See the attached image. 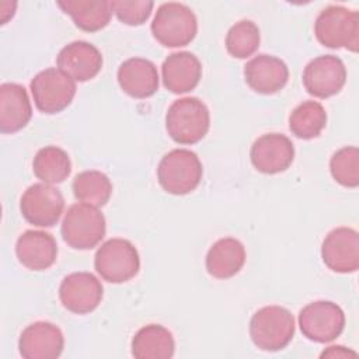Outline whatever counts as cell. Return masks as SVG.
I'll use <instances>...</instances> for the list:
<instances>
[{
	"mask_svg": "<svg viewBox=\"0 0 359 359\" xmlns=\"http://www.w3.org/2000/svg\"><path fill=\"white\" fill-rule=\"evenodd\" d=\"M210 126V114L206 104L196 97L175 100L165 115V128L170 137L180 144H195L205 137Z\"/></svg>",
	"mask_w": 359,
	"mask_h": 359,
	"instance_id": "cell-1",
	"label": "cell"
},
{
	"mask_svg": "<svg viewBox=\"0 0 359 359\" xmlns=\"http://www.w3.org/2000/svg\"><path fill=\"white\" fill-rule=\"evenodd\" d=\"M294 335L293 314L280 306H265L250 320V337L254 345L266 352L286 348Z\"/></svg>",
	"mask_w": 359,
	"mask_h": 359,
	"instance_id": "cell-2",
	"label": "cell"
},
{
	"mask_svg": "<svg viewBox=\"0 0 359 359\" xmlns=\"http://www.w3.org/2000/svg\"><path fill=\"white\" fill-rule=\"evenodd\" d=\"M314 34L327 48L358 52L359 14L342 6H328L316 18Z\"/></svg>",
	"mask_w": 359,
	"mask_h": 359,
	"instance_id": "cell-3",
	"label": "cell"
},
{
	"mask_svg": "<svg viewBox=\"0 0 359 359\" xmlns=\"http://www.w3.org/2000/svg\"><path fill=\"white\" fill-rule=\"evenodd\" d=\"M202 172L199 157L188 149L168 151L157 167L158 184L171 195H187L192 192L199 185Z\"/></svg>",
	"mask_w": 359,
	"mask_h": 359,
	"instance_id": "cell-4",
	"label": "cell"
},
{
	"mask_svg": "<svg viewBox=\"0 0 359 359\" xmlns=\"http://www.w3.org/2000/svg\"><path fill=\"white\" fill-rule=\"evenodd\" d=\"M198 32L195 13L182 3H163L153 18L151 34L167 48L185 46L194 41Z\"/></svg>",
	"mask_w": 359,
	"mask_h": 359,
	"instance_id": "cell-5",
	"label": "cell"
},
{
	"mask_svg": "<svg viewBox=\"0 0 359 359\" xmlns=\"http://www.w3.org/2000/svg\"><path fill=\"white\" fill-rule=\"evenodd\" d=\"M104 215L95 206L74 203L65 213L60 233L65 243L74 250H91L105 236Z\"/></svg>",
	"mask_w": 359,
	"mask_h": 359,
	"instance_id": "cell-6",
	"label": "cell"
},
{
	"mask_svg": "<svg viewBox=\"0 0 359 359\" xmlns=\"http://www.w3.org/2000/svg\"><path fill=\"white\" fill-rule=\"evenodd\" d=\"M97 273L109 283H123L135 278L140 269L136 247L125 238H109L95 252Z\"/></svg>",
	"mask_w": 359,
	"mask_h": 359,
	"instance_id": "cell-7",
	"label": "cell"
},
{
	"mask_svg": "<svg viewBox=\"0 0 359 359\" xmlns=\"http://www.w3.org/2000/svg\"><path fill=\"white\" fill-rule=\"evenodd\" d=\"M299 327L302 334L310 341L318 344L331 342L344 331L345 314L334 302H311L300 310Z\"/></svg>",
	"mask_w": 359,
	"mask_h": 359,
	"instance_id": "cell-8",
	"label": "cell"
},
{
	"mask_svg": "<svg viewBox=\"0 0 359 359\" xmlns=\"http://www.w3.org/2000/svg\"><path fill=\"white\" fill-rule=\"evenodd\" d=\"M29 88L36 108L45 114H57L67 108L77 90L76 81L55 67L39 72L31 80Z\"/></svg>",
	"mask_w": 359,
	"mask_h": 359,
	"instance_id": "cell-9",
	"label": "cell"
},
{
	"mask_svg": "<svg viewBox=\"0 0 359 359\" xmlns=\"http://www.w3.org/2000/svg\"><path fill=\"white\" fill-rule=\"evenodd\" d=\"M65 208V199L59 189L49 184H34L25 189L20 201L24 219L38 227L55 226Z\"/></svg>",
	"mask_w": 359,
	"mask_h": 359,
	"instance_id": "cell-10",
	"label": "cell"
},
{
	"mask_svg": "<svg viewBox=\"0 0 359 359\" xmlns=\"http://www.w3.org/2000/svg\"><path fill=\"white\" fill-rule=\"evenodd\" d=\"M346 81V67L334 55H321L310 60L303 70V86L310 95L328 98L338 94Z\"/></svg>",
	"mask_w": 359,
	"mask_h": 359,
	"instance_id": "cell-11",
	"label": "cell"
},
{
	"mask_svg": "<svg viewBox=\"0 0 359 359\" xmlns=\"http://www.w3.org/2000/svg\"><path fill=\"white\" fill-rule=\"evenodd\" d=\"M101 282L90 272H73L63 278L59 286V299L65 309L76 314L94 311L102 300Z\"/></svg>",
	"mask_w": 359,
	"mask_h": 359,
	"instance_id": "cell-12",
	"label": "cell"
},
{
	"mask_svg": "<svg viewBox=\"0 0 359 359\" xmlns=\"http://www.w3.org/2000/svg\"><path fill=\"white\" fill-rule=\"evenodd\" d=\"M321 258L328 269L351 273L359 268V234L351 227L331 230L321 245Z\"/></svg>",
	"mask_w": 359,
	"mask_h": 359,
	"instance_id": "cell-13",
	"label": "cell"
},
{
	"mask_svg": "<svg viewBox=\"0 0 359 359\" xmlns=\"http://www.w3.org/2000/svg\"><path fill=\"white\" fill-rule=\"evenodd\" d=\"M65 348L62 330L49 321H35L25 327L18 339L20 355L25 359H56Z\"/></svg>",
	"mask_w": 359,
	"mask_h": 359,
	"instance_id": "cell-14",
	"label": "cell"
},
{
	"mask_svg": "<svg viewBox=\"0 0 359 359\" xmlns=\"http://www.w3.org/2000/svg\"><path fill=\"white\" fill-rule=\"evenodd\" d=\"M252 165L264 174H278L290 167L294 158L292 140L282 133H265L251 146Z\"/></svg>",
	"mask_w": 359,
	"mask_h": 359,
	"instance_id": "cell-15",
	"label": "cell"
},
{
	"mask_svg": "<svg viewBox=\"0 0 359 359\" xmlns=\"http://www.w3.org/2000/svg\"><path fill=\"white\" fill-rule=\"evenodd\" d=\"M57 69L74 81L94 79L102 67L101 52L90 42L74 41L67 43L56 57Z\"/></svg>",
	"mask_w": 359,
	"mask_h": 359,
	"instance_id": "cell-16",
	"label": "cell"
},
{
	"mask_svg": "<svg viewBox=\"0 0 359 359\" xmlns=\"http://www.w3.org/2000/svg\"><path fill=\"white\" fill-rule=\"evenodd\" d=\"M244 79L255 93L273 94L286 86L289 69L279 57L262 53L247 62Z\"/></svg>",
	"mask_w": 359,
	"mask_h": 359,
	"instance_id": "cell-17",
	"label": "cell"
},
{
	"mask_svg": "<svg viewBox=\"0 0 359 359\" xmlns=\"http://www.w3.org/2000/svg\"><path fill=\"white\" fill-rule=\"evenodd\" d=\"M15 254L22 266L43 271L52 266L57 257V244L52 234L41 230L24 231L15 243Z\"/></svg>",
	"mask_w": 359,
	"mask_h": 359,
	"instance_id": "cell-18",
	"label": "cell"
},
{
	"mask_svg": "<svg viewBox=\"0 0 359 359\" xmlns=\"http://www.w3.org/2000/svg\"><path fill=\"white\" fill-rule=\"evenodd\" d=\"M164 87L174 94L194 90L202 77V65L191 52H174L161 66Z\"/></svg>",
	"mask_w": 359,
	"mask_h": 359,
	"instance_id": "cell-19",
	"label": "cell"
},
{
	"mask_svg": "<svg viewBox=\"0 0 359 359\" xmlns=\"http://www.w3.org/2000/svg\"><path fill=\"white\" fill-rule=\"evenodd\" d=\"M118 83L128 95L147 98L158 90V72L153 62L143 57H130L121 63Z\"/></svg>",
	"mask_w": 359,
	"mask_h": 359,
	"instance_id": "cell-20",
	"label": "cell"
},
{
	"mask_svg": "<svg viewBox=\"0 0 359 359\" xmlns=\"http://www.w3.org/2000/svg\"><path fill=\"white\" fill-rule=\"evenodd\" d=\"M32 116V107L27 90L17 83L0 86V130L14 133L21 130Z\"/></svg>",
	"mask_w": 359,
	"mask_h": 359,
	"instance_id": "cell-21",
	"label": "cell"
},
{
	"mask_svg": "<svg viewBox=\"0 0 359 359\" xmlns=\"http://www.w3.org/2000/svg\"><path fill=\"white\" fill-rule=\"evenodd\" d=\"M245 262V248L233 237L217 240L206 254V271L216 279H229L240 272Z\"/></svg>",
	"mask_w": 359,
	"mask_h": 359,
	"instance_id": "cell-22",
	"label": "cell"
},
{
	"mask_svg": "<svg viewBox=\"0 0 359 359\" xmlns=\"http://www.w3.org/2000/svg\"><path fill=\"white\" fill-rule=\"evenodd\" d=\"M130 346L136 359H170L175 351V341L165 327L149 324L133 335Z\"/></svg>",
	"mask_w": 359,
	"mask_h": 359,
	"instance_id": "cell-23",
	"label": "cell"
},
{
	"mask_svg": "<svg viewBox=\"0 0 359 359\" xmlns=\"http://www.w3.org/2000/svg\"><path fill=\"white\" fill-rule=\"evenodd\" d=\"M57 6L73 18L76 27L86 32L105 28L112 14L111 1L105 0H67L57 1Z\"/></svg>",
	"mask_w": 359,
	"mask_h": 359,
	"instance_id": "cell-24",
	"label": "cell"
},
{
	"mask_svg": "<svg viewBox=\"0 0 359 359\" xmlns=\"http://www.w3.org/2000/svg\"><path fill=\"white\" fill-rule=\"evenodd\" d=\"M32 170L36 178L43 184H60L70 175V157L57 146H46L35 154Z\"/></svg>",
	"mask_w": 359,
	"mask_h": 359,
	"instance_id": "cell-25",
	"label": "cell"
},
{
	"mask_svg": "<svg viewBox=\"0 0 359 359\" xmlns=\"http://www.w3.org/2000/svg\"><path fill=\"white\" fill-rule=\"evenodd\" d=\"M73 194L80 203L101 208L112 194V184L109 178L97 170H87L79 172L73 180Z\"/></svg>",
	"mask_w": 359,
	"mask_h": 359,
	"instance_id": "cell-26",
	"label": "cell"
},
{
	"mask_svg": "<svg viewBox=\"0 0 359 359\" xmlns=\"http://www.w3.org/2000/svg\"><path fill=\"white\" fill-rule=\"evenodd\" d=\"M327 125V112L317 101H304L289 116V129L299 139L317 137Z\"/></svg>",
	"mask_w": 359,
	"mask_h": 359,
	"instance_id": "cell-27",
	"label": "cell"
},
{
	"mask_svg": "<svg viewBox=\"0 0 359 359\" xmlns=\"http://www.w3.org/2000/svg\"><path fill=\"white\" fill-rule=\"evenodd\" d=\"M259 28L251 20L236 22L226 35V49L237 59L250 57L259 48Z\"/></svg>",
	"mask_w": 359,
	"mask_h": 359,
	"instance_id": "cell-28",
	"label": "cell"
},
{
	"mask_svg": "<svg viewBox=\"0 0 359 359\" xmlns=\"http://www.w3.org/2000/svg\"><path fill=\"white\" fill-rule=\"evenodd\" d=\"M330 170L334 180L346 188L359 185V149L345 146L337 150L330 160Z\"/></svg>",
	"mask_w": 359,
	"mask_h": 359,
	"instance_id": "cell-29",
	"label": "cell"
},
{
	"mask_svg": "<svg viewBox=\"0 0 359 359\" xmlns=\"http://www.w3.org/2000/svg\"><path fill=\"white\" fill-rule=\"evenodd\" d=\"M154 7L153 1L146 0H114L111 1L112 13L126 25H142L147 21Z\"/></svg>",
	"mask_w": 359,
	"mask_h": 359,
	"instance_id": "cell-30",
	"label": "cell"
},
{
	"mask_svg": "<svg viewBox=\"0 0 359 359\" xmlns=\"http://www.w3.org/2000/svg\"><path fill=\"white\" fill-rule=\"evenodd\" d=\"M348 356H358V353L355 351H351V349H346L345 346H341V345H332V346H328L323 353H321V358H348Z\"/></svg>",
	"mask_w": 359,
	"mask_h": 359,
	"instance_id": "cell-31",
	"label": "cell"
}]
</instances>
